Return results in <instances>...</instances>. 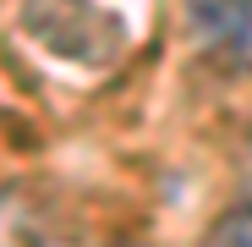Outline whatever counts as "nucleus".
<instances>
[{
  "instance_id": "f03ea898",
  "label": "nucleus",
  "mask_w": 252,
  "mask_h": 247,
  "mask_svg": "<svg viewBox=\"0 0 252 247\" xmlns=\"http://www.w3.org/2000/svg\"><path fill=\"white\" fill-rule=\"evenodd\" d=\"M22 28L38 38V44H50L55 55H71V61H104L99 44L82 38V28L94 33H121L115 17H104L94 0H22Z\"/></svg>"
},
{
  "instance_id": "7ed1b4c3",
  "label": "nucleus",
  "mask_w": 252,
  "mask_h": 247,
  "mask_svg": "<svg viewBox=\"0 0 252 247\" xmlns=\"http://www.w3.org/2000/svg\"><path fill=\"white\" fill-rule=\"evenodd\" d=\"M203 247H252V192H247L241 203H230V209L208 225Z\"/></svg>"
},
{
  "instance_id": "f257e3e1",
  "label": "nucleus",
  "mask_w": 252,
  "mask_h": 247,
  "mask_svg": "<svg viewBox=\"0 0 252 247\" xmlns=\"http://www.w3.org/2000/svg\"><path fill=\"white\" fill-rule=\"evenodd\" d=\"M181 28L203 61L252 77V0H181Z\"/></svg>"
},
{
  "instance_id": "20e7f679",
  "label": "nucleus",
  "mask_w": 252,
  "mask_h": 247,
  "mask_svg": "<svg viewBox=\"0 0 252 247\" xmlns=\"http://www.w3.org/2000/svg\"><path fill=\"white\" fill-rule=\"evenodd\" d=\"M126 247H143V242H126Z\"/></svg>"
}]
</instances>
